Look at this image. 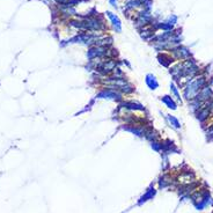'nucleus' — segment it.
<instances>
[{"label": "nucleus", "mask_w": 213, "mask_h": 213, "mask_svg": "<svg viewBox=\"0 0 213 213\" xmlns=\"http://www.w3.org/2000/svg\"><path fill=\"white\" fill-rule=\"evenodd\" d=\"M206 85H209V80H207L206 75L198 74L193 76L191 80L183 87V97L189 102L195 100L197 94L199 93V90Z\"/></svg>", "instance_id": "f257e3e1"}, {"label": "nucleus", "mask_w": 213, "mask_h": 213, "mask_svg": "<svg viewBox=\"0 0 213 213\" xmlns=\"http://www.w3.org/2000/svg\"><path fill=\"white\" fill-rule=\"evenodd\" d=\"M120 65V62L116 58H103L96 67L95 72L98 76H108L114 73V71Z\"/></svg>", "instance_id": "f03ea898"}, {"label": "nucleus", "mask_w": 213, "mask_h": 213, "mask_svg": "<svg viewBox=\"0 0 213 213\" xmlns=\"http://www.w3.org/2000/svg\"><path fill=\"white\" fill-rule=\"evenodd\" d=\"M96 98L106 100V101H114V102L120 103L124 100V95L122 93H119L118 90H115V89H110L108 87H101L100 90L96 94Z\"/></svg>", "instance_id": "7ed1b4c3"}, {"label": "nucleus", "mask_w": 213, "mask_h": 213, "mask_svg": "<svg viewBox=\"0 0 213 213\" xmlns=\"http://www.w3.org/2000/svg\"><path fill=\"white\" fill-rule=\"evenodd\" d=\"M147 128H148V125H140V124H122L120 125V129L132 133L133 136H136L138 138L145 137V132H146Z\"/></svg>", "instance_id": "20e7f679"}, {"label": "nucleus", "mask_w": 213, "mask_h": 213, "mask_svg": "<svg viewBox=\"0 0 213 213\" xmlns=\"http://www.w3.org/2000/svg\"><path fill=\"white\" fill-rule=\"evenodd\" d=\"M120 106H123L124 109H126L129 111L133 112V114H139V112H146L145 106H142L138 101H133V100H123L120 103H118Z\"/></svg>", "instance_id": "39448f33"}, {"label": "nucleus", "mask_w": 213, "mask_h": 213, "mask_svg": "<svg viewBox=\"0 0 213 213\" xmlns=\"http://www.w3.org/2000/svg\"><path fill=\"white\" fill-rule=\"evenodd\" d=\"M195 100H197V101H199V102H209V101H212L213 100L212 88L209 85L204 86L202 89L199 90V93L197 94Z\"/></svg>", "instance_id": "423d86ee"}, {"label": "nucleus", "mask_w": 213, "mask_h": 213, "mask_svg": "<svg viewBox=\"0 0 213 213\" xmlns=\"http://www.w3.org/2000/svg\"><path fill=\"white\" fill-rule=\"evenodd\" d=\"M106 16L109 18L110 22H111V24H112L115 32H122V21H120V19L118 18V15H116L115 13H112V12H110V11H106Z\"/></svg>", "instance_id": "0eeeda50"}, {"label": "nucleus", "mask_w": 213, "mask_h": 213, "mask_svg": "<svg viewBox=\"0 0 213 213\" xmlns=\"http://www.w3.org/2000/svg\"><path fill=\"white\" fill-rule=\"evenodd\" d=\"M145 84L151 90H156L159 88V81L153 73H147L145 75Z\"/></svg>", "instance_id": "6e6552de"}, {"label": "nucleus", "mask_w": 213, "mask_h": 213, "mask_svg": "<svg viewBox=\"0 0 213 213\" xmlns=\"http://www.w3.org/2000/svg\"><path fill=\"white\" fill-rule=\"evenodd\" d=\"M161 101L165 106H167L168 109L170 110H176L177 109V103H176V100L171 95H165L161 97Z\"/></svg>", "instance_id": "1a4fd4ad"}, {"label": "nucleus", "mask_w": 213, "mask_h": 213, "mask_svg": "<svg viewBox=\"0 0 213 213\" xmlns=\"http://www.w3.org/2000/svg\"><path fill=\"white\" fill-rule=\"evenodd\" d=\"M144 138L146 139V140H148L149 142H152V141L160 140V136L154 129H152L148 126L147 130H146V132H145V137H144Z\"/></svg>", "instance_id": "9d476101"}, {"label": "nucleus", "mask_w": 213, "mask_h": 213, "mask_svg": "<svg viewBox=\"0 0 213 213\" xmlns=\"http://www.w3.org/2000/svg\"><path fill=\"white\" fill-rule=\"evenodd\" d=\"M166 119H167L168 124H169L173 129H175V130H180V129H181V122L175 117V116H173V115H166Z\"/></svg>", "instance_id": "9b49d317"}, {"label": "nucleus", "mask_w": 213, "mask_h": 213, "mask_svg": "<svg viewBox=\"0 0 213 213\" xmlns=\"http://www.w3.org/2000/svg\"><path fill=\"white\" fill-rule=\"evenodd\" d=\"M192 180H193V175L192 174H182L178 177V181L181 184L183 185H190V183H192Z\"/></svg>", "instance_id": "f8f14e48"}, {"label": "nucleus", "mask_w": 213, "mask_h": 213, "mask_svg": "<svg viewBox=\"0 0 213 213\" xmlns=\"http://www.w3.org/2000/svg\"><path fill=\"white\" fill-rule=\"evenodd\" d=\"M159 62L160 64L165 65V66H169L170 63L174 62V58L169 56V54H166V53H162V54H159Z\"/></svg>", "instance_id": "ddd939ff"}, {"label": "nucleus", "mask_w": 213, "mask_h": 213, "mask_svg": "<svg viewBox=\"0 0 213 213\" xmlns=\"http://www.w3.org/2000/svg\"><path fill=\"white\" fill-rule=\"evenodd\" d=\"M154 195H155V190H154V188H149L148 190L146 191V193L140 198V201H139V205L140 204H142V203L147 202L148 199H152L153 197H154Z\"/></svg>", "instance_id": "4468645a"}, {"label": "nucleus", "mask_w": 213, "mask_h": 213, "mask_svg": "<svg viewBox=\"0 0 213 213\" xmlns=\"http://www.w3.org/2000/svg\"><path fill=\"white\" fill-rule=\"evenodd\" d=\"M170 92L171 96L178 101H181V94H180V90H178V86L176 85L175 82H171L170 84Z\"/></svg>", "instance_id": "2eb2a0df"}, {"label": "nucleus", "mask_w": 213, "mask_h": 213, "mask_svg": "<svg viewBox=\"0 0 213 213\" xmlns=\"http://www.w3.org/2000/svg\"><path fill=\"white\" fill-rule=\"evenodd\" d=\"M109 4H110L114 8H117V0H109Z\"/></svg>", "instance_id": "dca6fc26"}, {"label": "nucleus", "mask_w": 213, "mask_h": 213, "mask_svg": "<svg viewBox=\"0 0 213 213\" xmlns=\"http://www.w3.org/2000/svg\"><path fill=\"white\" fill-rule=\"evenodd\" d=\"M54 1H56V2H58V4H60V5H62V4H64V2H66V1H67V0H54Z\"/></svg>", "instance_id": "f3484780"}]
</instances>
